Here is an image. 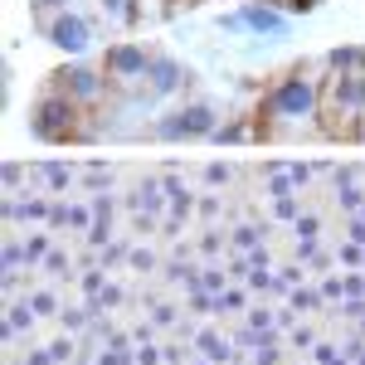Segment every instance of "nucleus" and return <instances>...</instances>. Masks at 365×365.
<instances>
[{"instance_id":"37998d69","label":"nucleus","mask_w":365,"mask_h":365,"mask_svg":"<svg viewBox=\"0 0 365 365\" xmlns=\"http://www.w3.org/2000/svg\"><path fill=\"white\" fill-rule=\"evenodd\" d=\"M103 10H108V15H132V10H127L122 0H103Z\"/></svg>"},{"instance_id":"4468645a","label":"nucleus","mask_w":365,"mask_h":365,"mask_svg":"<svg viewBox=\"0 0 365 365\" xmlns=\"http://www.w3.org/2000/svg\"><path fill=\"white\" fill-rule=\"evenodd\" d=\"M34 317H39V312L29 307V297H25V302H10V317H5V341L20 336V331H29V327H34Z\"/></svg>"},{"instance_id":"6ab92c4d","label":"nucleus","mask_w":365,"mask_h":365,"mask_svg":"<svg viewBox=\"0 0 365 365\" xmlns=\"http://www.w3.org/2000/svg\"><path fill=\"white\" fill-rule=\"evenodd\" d=\"M98 365H137V356H127V341L113 336V351H103V356H98Z\"/></svg>"},{"instance_id":"72a5a7b5","label":"nucleus","mask_w":365,"mask_h":365,"mask_svg":"<svg viewBox=\"0 0 365 365\" xmlns=\"http://www.w3.org/2000/svg\"><path fill=\"white\" fill-rule=\"evenodd\" d=\"M132 268H141V273H151V268H156V258H151L146 249H132Z\"/></svg>"},{"instance_id":"49530a36","label":"nucleus","mask_w":365,"mask_h":365,"mask_svg":"<svg viewBox=\"0 0 365 365\" xmlns=\"http://www.w3.org/2000/svg\"><path fill=\"white\" fill-rule=\"evenodd\" d=\"M205 365H215V361H205Z\"/></svg>"},{"instance_id":"7c9ffc66","label":"nucleus","mask_w":365,"mask_h":365,"mask_svg":"<svg viewBox=\"0 0 365 365\" xmlns=\"http://www.w3.org/2000/svg\"><path fill=\"white\" fill-rule=\"evenodd\" d=\"M273 210H278V220H297V200H292V195L273 200Z\"/></svg>"},{"instance_id":"20e7f679","label":"nucleus","mask_w":365,"mask_h":365,"mask_svg":"<svg viewBox=\"0 0 365 365\" xmlns=\"http://www.w3.org/2000/svg\"><path fill=\"white\" fill-rule=\"evenodd\" d=\"M215 127H220L215 108H205V103H185V108H175L170 117L156 122V137H161V141H210V137H215Z\"/></svg>"},{"instance_id":"f8f14e48","label":"nucleus","mask_w":365,"mask_h":365,"mask_svg":"<svg viewBox=\"0 0 365 365\" xmlns=\"http://www.w3.org/2000/svg\"><path fill=\"white\" fill-rule=\"evenodd\" d=\"M161 190H166V185H156V180H141L137 185V200H132V205H137V215L141 220H156V215H161Z\"/></svg>"},{"instance_id":"f3484780","label":"nucleus","mask_w":365,"mask_h":365,"mask_svg":"<svg viewBox=\"0 0 365 365\" xmlns=\"http://www.w3.org/2000/svg\"><path fill=\"white\" fill-rule=\"evenodd\" d=\"M39 175H44V185H49V190H68V180H73V170L58 166V161H44V166H39Z\"/></svg>"},{"instance_id":"39448f33","label":"nucleus","mask_w":365,"mask_h":365,"mask_svg":"<svg viewBox=\"0 0 365 365\" xmlns=\"http://www.w3.org/2000/svg\"><path fill=\"white\" fill-rule=\"evenodd\" d=\"M108 73L103 68H88V63H68V68H58L54 73V88L63 98H73L78 108H93V103H103V93H108Z\"/></svg>"},{"instance_id":"a878e982","label":"nucleus","mask_w":365,"mask_h":365,"mask_svg":"<svg viewBox=\"0 0 365 365\" xmlns=\"http://www.w3.org/2000/svg\"><path fill=\"white\" fill-rule=\"evenodd\" d=\"M0 175H5V190L15 195V185L25 180V166H20V161H5V170H0Z\"/></svg>"},{"instance_id":"4c0bfd02","label":"nucleus","mask_w":365,"mask_h":365,"mask_svg":"<svg viewBox=\"0 0 365 365\" xmlns=\"http://www.w3.org/2000/svg\"><path fill=\"white\" fill-rule=\"evenodd\" d=\"M83 322H88V312H63V327L68 331H83Z\"/></svg>"},{"instance_id":"dca6fc26","label":"nucleus","mask_w":365,"mask_h":365,"mask_svg":"<svg viewBox=\"0 0 365 365\" xmlns=\"http://www.w3.org/2000/svg\"><path fill=\"white\" fill-rule=\"evenodd\" d=\"M253 137V127H244V122H225V127H215V137L210 141H220V146H239V141H249Z\"/></svg>"},{"instance_id":"f03ea898","label":"nucleus","mask_w":365,"mask_h":365,"mask_svg":"<svg viewBox=\"0 0 365 365\" xmlns=\"http://www.w3.org/2000/svg\"><path fill=\"white\" fill-rule=\"evenodd\" d=\"M365 117V73L331 68L322 78V137H356Z\"/></svg>"},{"instance_id":"423d86ee","label":"nucleus","mask_w":365,"mask_h":365,"mask_svg":"<svg viewBox=\"0 0 365 365\" xmlns=\"http://www.w3.org/2000/svg\"><path fill=\"white\" fill-rule=\"evenodd\" d=\"M146 68H151V54H146L141 44H132V39H117L113 49L103 54V73H108L117 88L146 83Z\"/></svg>"},{"instance_id":"b1692460","label":"nucleus","mask_w":365,"mask_h":365,"mask_svg":"<svg viewBox=\"0 0 365 365\" xmlns=\"http://www.w3.org/2000/svg\"><path fill=\"white\" fill-rule=\"evenodd\" d=\"M215 312H244V292H234V287H225V292L215 297Z\"/></svg>"},{"instance_id":"c85d7f7f","label":"nucleus","mask_w":365,"mask_h":365,"mask_svg":"<svg viewBox=\"0 0 365 365\" xmlns=\"http://www.w3.org/2000/svg\"><path fill=\"white\" fill-rule=\"evenodd\" d=\"M44 268H49V273H58V278H68V258H63L58 249H49V258H44Z\"/></svg>"},{"instance_id":"aec40b11","label":"nucleus","mask_w":365,"mask_h":365,"mask_svg":"<svg viewBox=\"0 0 365 365\" xmlns=\"http://www.w3.org/2000/svg\"><path fill=\"white\" fill-rule=\"evenodd\" d=\"M29 307L39 312V317H54V312H58V297H54V292H29Z\"/></svg>"},{"instance_id":"c9c22d12","label":"nucleus","mask_w":365,"mask_h":365,"mask_svg":"<svg viewBox=\"0 0 365 365\" xmlns=\"http://www.w3.org/2000/svg\"><path fill=\"white\" fill-rule=\"evenodd\" d=\"M361 292H365L361 278H341V297H361Z\"/></svg>"},{"instance_id":"412c9836","label":"nucleus","mask_w":365,"mask_h":365,"mask_svg":"<svg viewBox=\"0 0 365 365\" xmlns=\"http://www.w3.org/2000/svg\"><path fill=\"white\" fill-rule=\"evenodd\" d=\"M258 234H263L258 225H239L234 229V249H258Z\"/></svg>"},{"instance_id":"2eb2a0df","label":"nucleus","mask_w":365,"mask_h":365,"mask_svg":"<svg viewBox=\"0 0 365 365\" xmlns=\"http://www.w3.org/2000/svg\"><path fill=\"white\" fill-rule=\"evenodd\" d=\"M195 346L205 351V361H215V365H229V361H234L229 341H225V336H215V331H200V336H195Z\"/></svg>"},{"instance_id":"f257e3e1","label":"nucleus","mask_w":365,"mask_h":365,"mask_svg":"<svg viewBox=\"0 0 365 365\" xmlns=\"http://www.w3.org/2000/svg\"><path fill=\"white\" fill-rule=\"evenodd\" d=\"M263 113H268V127H263L268 137L307 127L312 117H322V78H312V68L282 73L278 83L268 88V98H263Z\"/></svg>"},{"instance_id":"ea45409f","label":"nucleus","mask_w":365,"mask_h":365,"mask_svg":"<svg viewBox=\"0 0 365 365\" xmlns=\"http://www.w3.org/2000/svg\"><path fill=\"white\" fill-rule=\"evenodd\" d=\"M151 322H156V327H170V322H175V307H156V312H151Z\"/></svg>"},{"instance_id":"bb28decb","label":"nucleus","mask_w":365,"mask_h":365,"mask_svg":"<svg viewBox=\"0 0 365 365\" xmlns=\"http://www.w3.org/2000/svg\"><path fill=\"white\" fill-rule=\"evenodd\" d=\"M200 287L220 297V292H225V273H220V268H205V278H200Z\"/></svg>"},{"instance_id":"79ce46f5","label":"nucleus","mask_w":365,"mask_h":365,"mask_svg":"<svg viewBox=\"0 0 365 365\" xmlns=\"http://www.w3.org/2000/svg\"><path fill=\"white\" fill-rule=\"evenodd\" d=\"M25 365H54V356H49V351H29Z\"/></svg>"},{"instance_id":"ddd939ff","label":"nucleus","mask_w":365,"mask_h":365,"mask_svg":"<svg viewBox=\"0 0 365 365\" xmlns=\"http://www.w3.org/2000/svg\"><path fill=\"white\" fill-rule=\"evenodd\" d=\"M93 210L88 205H54V225H68V229H78V234H88L93 229Z\"/></svg>"},{"instance_id":"9b49d317","label":"nucleus","mask_w":365,"mask_h":365,"mask_svg":"<svg viewBox=\"0 0 365 365\" xmlns=\"http://www.w3.org/2000/svg\"><path fill=\"white\" fill-rule=\"evenodd\" d=\"M161 185H166V200H170V225H180V220H185V215L195 210V200H190V190H185V185L175 180V175H166Z\"/></svg>"},{"instance_id":"c03bdc74","label":"nucleus","mask_w":365,"mask_h":365,"mask_svg":"<svg viewBox=\"0 0 365 365\" xmlns=\"http://www.w3.org/2000/svg\"><path fill=\"white\" fill-rule=\"evenodd\" d=\"M39 5H49V10H68V0H39Z\"/></svg>"},{"instance_id":"5701e85b","label":"nucleus","mask_w":365,"mask_h":365,"mask_svg":"<svg viewBox=\"0 0 365 365\" xmlns=\"http://www.w3.org/2000/svg\"><path fill=\"white\" fill-rule=\"evenodd\" d=\"M292 229H297V239H317V234H322V220H317V215H297Z\"/></svg>"},{"instance_id":"a18cd8bd","label":"nucleus","mask_w":365,"mask_h":365,"mask_svg":"<svg viewBox=\"0 0 365 365\" xmlns=\"http://www.w3.org/2000/svg\"><path fill=\"white\" fill-rule=\"evenodd\" d=\"M356 220H365V205H361V215H356Z\"/></svg>"},{"instance_id":"a211bd4d","label":"nucleus","mask_w":365,"mask_h":365,"mask_svg":"<svg viewBox=\"0 0 365 365\" xmlns=\"http://www.w3.org/2000/svg\"><path fill=\"white\" fill-rule=\"evenodd\" d=\"M49 258V234H29L25 239V263L34 268V263H44Z\"/></svg>"},{"instance_id":"473e14b6","label":"nucleus","mask_w":365,"mask_h":365,"mask_svg":"<svg viewBox=\"0 0 365 365\" xmlns=\"http://www.w3.org/2000/svg\"><path fill=\"white\" fill-rule=\"evenodd\" d=\"M166 356H161V346H141L137 351V365H161Z\"/></svg>"},{"instance_id":"7ed1b4c3","label":"nucleus","mask_w":365,"mask_h":365,"mask_svg":"<svg viewBox=\"0 0 365 365\" xmlns=\"http://www.w3.org/2000/svg\"><path fill=\"white\" fill-rule=\"evenodd\" d=\"M29 137L34 141H83L88 132L78 127V103L73 98H63L58 88H49L34 108H29Z\"/></svg>"},{"instance_id":"cd10ccee","label":"nucleus","mask_w":365,"mask_h":365,"mask_svg":"<svg viewBox=\"0 0 365 365\" xmlns=\"http://www.w3.org/2000/svg\"><path fill=\"white\" fill-rule=\"evenodd\" d=\"M49 356H54V365H68V361H73V341H68V336L54 341V346H49Z\"/></svg>"},{"instance_id":"a19ab883","label":"nucleus","mask_w":365,"mask_h":365,"mask_svg":"<svg viewBox=\"0 0 365 365\" xmlns=\"http://www.w3.org/2000/svg\"><path fill=\"white\" fill-rule=\"evenodd\" d=\"M346 234H351V244H361V249H365V220H351Z\"/></svg>"},{"instance_id":"1a4fd4ad","label":"nucleus","mask_w":365,"mask_h":365,"mask_svg":"<svg viewBox=\"0 0 365 365\" xmlns=\"http://www.w3.org/2000/svg\"><path fill=\"white\" fill-rule=\"evenodd\" d=\"M190 73L175 63V58L166 54H151V68H146V93H156V98H166V93H175V88L185 83Z\"/></svg>"},{"instance_id":"6e6552de","label":"nucleus","mask_w":365,"mask_h":365,"mask_svg":"<svg viewBox=\"0 0 365 365\" xmlns=\"http://www.w3.org/2000/svg\"><path fill=\"white\" fill-rule=\"evenodd\" d=\"M239 15H244V25H249L253 34H268V39H282V34H287V10L268 5V0H249Z\"/></svg>"},{"instance_id":"2f4dec72","label":"nucleus","mask_w":365,"mask_h":365,"mask_svg":"<svg viewBox=\"0 0 365 365\" xmlns=\"http://www.w3.org/2000/svg\"><path fill=\"white\" fill-rule=\"evenodd\" d=\"M103 287H108V282H103V273H98V268H93V273H83V292H88V297H98Z\"/></svg>"},{"instance_id":"c756f323","label":"nucleus","mask_w":365,"mask_h":365,"mask_svg":"<svg viewBox=\"0 0 365 365\" xmlns=\"http://www.w3.org/2000/svg\"><path fill=\"white\" fill-rule=\"evenodd\" d=\"M205 180H210V185H229V166H225V161L205 166Z\"/></svg>"},{"instance_id":"9d476101","label":"nucleus","mask_w":365,"mask_h":365,"mask_svg":"<svg viewBox=\"0 0 365 365\" xmlns=\"http://www.w3.org/2000/svg\"><path fill=\"white\" fill-rule=\"evenodd\" d=\"M5 220H54V205L44 200H5Z\"/></svg>"},{"instance_id":"0eeeda50","label":"nucleus","mask_w":365,"mask_h":365,"mask_svg":"<svg viewBox=\"0 0 365 365\" xmlns=\"http://www.w3.org/2000/svg\"><path fill=\"white\" fill-rule=\"evenodd\" d=\"M44 39L63 49V54H88V44H93V25H88L78 10H54L49 20H44Z\"/></svg>"},{"instance_id":"f704fd0d","label":"nucleus","mask_w":365,"mask_h":365,"mask_svg":"<svg viewBox=\"0 0 365 365\" xmlns=\"http://www.w3.org/2000/svg\"><path fill=\"white\" fill-rule=\"evenodd\" d=\"M220 29L225 34H239V29H249V25H244V15H220Z\"/></svg>"},{"instance_id":"e433bc0d","label":"nucleus","mask_w":365,"mask_h":365,"mask_svg":"<svg viewBox=\"0 0 365 365\" xmlns=\"http://www.w3.org/2000/svg\"><path fill=\"white\" fill-rule=\"evenodd\" d=\"M287 175H292V185H307V180H312V166H307V161H302V166H287Z\"/></svg>"},{"instance_id":"393cba45","label":"nucleus","mask_w":365,"mask_h":365,"mask_svg":"<svg viewBox=\"0 0 365 365\" xmlns=\"http://www.w3.org/2000/svg\"><path fill=\"white\" fill-rule=\"evenodd\" d=\"M268 5H278V10H287V15H307V10H317L322 0H268Z\"/></svg>"},{"instance_id":"4be33fe9","label":"nucleus","mask_w":365,"mask_h":365,"mask_svg":"<svg viewBox=\"0 0 365 365\" xmlns=\"http://www.w3.org/2000/svg\"><path fill=\"white\" fill-rule=\"evenodd\" d=\"M317 307H322V292H307V287L292 292V312H317Z\"/></svg>"},{"instance_id":"58836bf2","label":"nucleus","mask_w":365,"mask_h":365,"mask_svg":"<svg viewBox=\"0 0 365 365\" xmlns=\"http://www.w3.org/2000/svg\"><path fill=\"white\" fill-rule=\"evenodd\" d=\"M83 175H88V180H93V185H103V180H113V170H108V166H88Z\"/></svg>"}]
</instances>
